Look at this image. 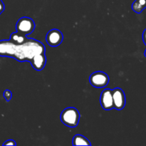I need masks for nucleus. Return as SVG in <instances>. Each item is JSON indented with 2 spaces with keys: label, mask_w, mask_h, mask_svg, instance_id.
Masks as SVG:
<instances>
[{
  "label": "nucleus",
  "mask_w": 146,
  "mask_h": 146,
  "mask_svg": "<svg viewBox=\"0 0 146 146\" xmlns=\"http://www.w3.org/2000/svg\"><path fill=\"white\" fill-rule=\"evenodd\" d=\"M146 8V0H135L132 4V9L137 14L142 12Z\"/></svg>",
  "instance_id": "11"
},
{
  "label": "nucleus",
  "mask_w": 146,
  "mask_h": 146,
  "mask_svg": "<svg viewBox=\"0 0 146 146\" xmlns=\"http://www.w3.org/2000/svg\"><path fill=\"white\" fill-rule=\"evenodd\" d=\"M4 9H5V6H4V2L2 1V0H0V15L4 11Z\"/></svg>",
  "instance_id": "14"
},
{
  "label": "nucleus",
  "mask_w": 146,
  "mask_h": 146,
  "mask_svg": "<svg viewBox=\"0 0 146 146\" xmlns=\"http://www.w3.org/2000/svg\"><path fill=\"white\" fill-rule=\"evenodd\" d=\"M109 76L103 71H96L89 77V82L94 87L102 88L106 86L109 83Z\"/></svg>",
  "instance_id": "4"
},
{
  "label": "nucleus",
  "mask_w": 146,
  "mask_h": 146,
  "mask_svg": "<svg viewBox=\"0 0 146 146\" xmlns=\"http://www.w3.org/2000/svg\"><path fill=\"white\" fill-rule=\"evenodd\" d=\"M3 145H17V143L14 140H7L3 143Z\"/></svg>",
  "instance_id": "13"
},
{
  "label": "nucleus",
  "mask_w": 146,
  "mask_h": 146,
  "mask_svg": "<svg viewBox=\"0 0 146 146\" xmlns=\"http://www.w3.org/2000/svg\"><path fill=\"white\" fill-rule=\"evenodd\" d=\"M35 23L32 19L29 17H21L18 20L16 25L17 31L24 34V35H29L35 29Z\"/></svg>",
  "instance_id": "3"
},
{
  "label": "nucleus",
  "mask_w": 146,
  "mask_h": 146,
  "mask_svg": "<svg viewBox=\"0 0 146 146\" xmlns=\"http://www.w3.org/2000/svg\"><path fill=\"white\" fill-rule=\"evenodd\" d=\"M47 44L52 47H56L62 43L64 40V35L58 29H51L46 36Z\"/></svg>",
  "instance_id": "6"
},
{
  "label": "nucleus",
  "mask_w": 146,
  "mask_h": 146,
  "mask_svg": "<svg viewBox=\"0 0 146 146\" xmlns=\"http://www.w3.org/2000/svg\"><path fill=\"white\" fill-rule=\"evenodd\" d=\"M72 144L74 145H91L90 141L86 137L77 134L73 138Z\"/></svg>",
  "instance_id": "10"
},
{
  "label": "nucleus",
  "mask_w": 146,
  "mask_h": 146,
  "mask_svg": "<svg viewBox=\"0 0 146 146\" xmlns=\"http://www.w3.org/2000/svg\"><path fill=\"white\" fill-rule=\"evenodd\" d=\"M113 102V108L118 110H122L125 107L126 103V98L124 91L121 88H115L112 90Z\"/></svg>",
  "instance_id": "5"
},
{
  "label": "nucleus",
  "mask_w": 146,
  "mask_h": 146,
  "mask_svg": "<svg viewBox=\"0 0 146 146\" xmlns=\"http://www.w3.org/2000/svg\"><path fill=\"white\" fill-rule=\"evenodd\" d=\"M10 40L15 43L16 44H22L27 41L28 38L26 35H24V34L17 31V32H14L11 34Z\"/></svg>",
  "instance_id": "9"
},
{
  "label": "nucleus",
  "mask_w": 146,
  "mask_h": 146,
  "mask_svg": "<svg viewBox=\"0 0 146 146\" xmlns=\"http://www.w3.org/2000/svg\"><path fill=\"white\" fill-rule=\"evenodd\" d=\"M100 103L102 108L106 111H109L113 108L112 89L107 88L102 91L100 96Z\"/></svg>",
  "instance_id": "7"
},
{
  "label": "nucleus",
  "mask_w": 146,
  "mask_h": 146,
  "mask_svg": "<svg viewBox=\"0 0 146 146\" xmlns=\"http://www.w3.org/2000/svg\"><path fill=\"white\" fill-rule=\"evenodd\" d=\"M3 96H4L6 101H7V102H9V101H10V100L11 99V98H12V93H11V91H9V90H5V91H4Z\"/></svg>",
  "instance_id": "12"
},
{
  "label": "nucleus",
  "mask_w": 146,
  "mask_h": 146,
  "mask_svg": "<svg viewBox=\"0 0 146 146\" xmlns=\"http://www.w3.org/2000/svg\"><path fill=\"white\" fill-rule=\"evenodd\" d=\"M40 54H45V46L41 41L28 38L27 41L22 44L14 46L12 58L19 61H31L34 56Z\"/></svg>",
  "instance_id": "1"
},
{
  "label": "nucleus",
  "mask_w": 146,
  "mask_h": 146,
  "mask_svg": "<svg viewBox=\"0 0 146 146\" xmlns=\"http://www.w3.org/2000/svg\"><path fill=\"white\" fill-rule=\"evenodd\" d=\"M80 117V113L76 108L68 107L61 112L60 119L65 125L70 128H75L79 123Z\"/></svg>",
  "instance_id": "2"
},
{
  "label": "nucleus",
  "mask_w": 146,
  "mask_h": 146,
  "mask_svg": "<svg viewBox=\"0 0 146 146\" xmlns=\"http://www.w3.org/2000/svg\"><path fill=\"white\" fill-rule=\"evenodd\" d=\"M142 38H143V41L144 44L146 45V29L144 30V31L143 32V35H142ZM145 56L146 57V50L145 51Z\"/></svg>",
  "instance_id": "15"
},
{
  "label": "nucleus",
  "mask_w": 146,
  "mask_h": 146,
  "mask_svg": "<svg viewBox=\"0 0 146 146\" xmlns=\"http://www.w3.org/2000/svg\"><path fill=\"white\" fill-rule=\"evenodd\" d=\"M31 66L36 71H41L46 64V58L45 54H40L34 56L30 61Z\"/></svg>",
  "instance_id": "8"
}]
</instances>
